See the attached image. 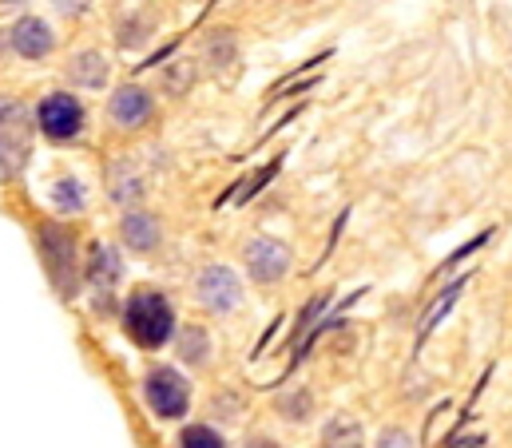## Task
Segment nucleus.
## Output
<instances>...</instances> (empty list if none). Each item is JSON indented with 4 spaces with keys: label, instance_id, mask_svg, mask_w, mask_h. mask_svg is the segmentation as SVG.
Listing matches in <instances>:
<instances>
[{
    "label": "nucleus",
    "instance_id": "f257e3e1",
    "mask_svg": "<svg viewBox=\"0 0 512 448\" xmlns=\"http://www.w3.org/2000/svg\"><path fill=\"white\" fill-rule=\"evenodd\" d=\"M36 254H40V266H44L56 298L72 302L84 286V262H80L76 234L64 223H40L36 226Z\"/></svg>",
    "mask_w": 512,
    "mask_h": 448
},
{
    "label": "nucleus",
    "instance_id": "f03ea898",
    "mask_svg": "<svg viewBox=\"0 0 512 448\" xmlns=\"http://www.w3.org/2000/svg\"><path fill=\"white\" fill-rule=\"evenodd\" d=\"M120 322H124V334H128L131 345L139 349H163L171 345L175 337V306L167 294L151 290V286H139L131 290L128 302L120 306Z\"/></svg>",
    "mask_w": 512,
    "mask_h": 448
},
{
    "label": "nucleus",
    "instance_id": "7ed1b4c3",
    "mask_svg": "<svg viewBox=\"0 0 512 448\" xmlns=\"http://www.w3.org/2000/svg\"><path fill=\"white\" fill-rule=\"evenodd\" d=\"M143 401L159 421H183L191 409V381L175 365H151L143 373Z\"/></svg>",
    "mask_w": 512,
    "mask_h": 448
},
{
    "label": "nucleus",
    "instance_id": "20e7f679",
    "mask_svg": "<svg viewBox=\"0 0 512 448\" xmlns=\"http://www.w3.org/2000/svg\"><path fill=\"white\" fill-rule=\"evenodd\" d=\"M84 123H88V112H84V104L72 92H52L36 108V127H40V135L48 143H72V139H80Z\"/></svg>",
    "mask_w": 512,
    "mask_h": 448
},
{
    "label": "nucleus",
    "instance_id": "39448f33",
    "mask_svg": "<svg viewBox=\"0 0 512 448\" xmlns=\"http://www.w3.org/2000/svg\"><path fill=\"white\" fill-rule=\"evenodd\" d=\"M195 294H199L203 310H211V314H219V318L231 314V310H239V302H243V286H239L235 270H227V266H219V262H211V266L199 270Z\"/></svg>",
    "mask_w": 512,
    "mask_h": 448
},
{
    "label": "nucleus",
    "instance_id": "423d86ee",
    "mask_svg": "<svg viewBox=\"0 0 512 448\" xmlns=\"http://www.w3.org/2000/svg\"><path fill=\"white\" fill-rule=\"evenodd\" d=\"M120 278H124V258H120V250H116L112 242H96V246L88 250L84 282L92 286V294H96L100 310H108V306H112V294H116Z\"/></svg>",
    "mask_w": 512,
    "mask_h": 448
},
{
    "label": "nucleus",
    "instance_id": "0eeeda50",
    "mask_svg": "<svg viewBox=\"0 0 512 448\" xmlns=\"http://www.w3.org/2000/svg\"><path fill=\"white\" fill-rule=\"evenodd\" d=\"M151 115H155V96H151L143 84H124V88H116L112 100H108V119H112V127H120V131H139Z\"/></svg>",
    "mask_w": 512,
    "mask_h": 448
},
{
    "label": "nucleus",
    "instance_id": "6e6552de",
    "mask_svg": "<svg viewBox=\"0 0 512 448\" xmlns=\"http://www.w3.org/2000/svg\"><path fill=\"white\" fill-rule=\"evenodd\" d=\"M8 48H12L20 60H48L52 48H56V32H52V24L40 20V16H20V20H12V28H8Z\"/></svg>",
    "mask_w": 512,
    "mask_h": 448
},
{
    "label": "nucleus",
    "instance_id": "1a4fd4ad",
    "mask_svg": "<svg viewBox=\"0 0 512 448\" xmlns=\"http://www.w3.org/2000/svg\"><path fill=\"white\" fill-rule=\"evenodd\" d=\"M243 262H247V274H251L255 282L270 286V282L286 278V270H290V250H286L282 242H274V238H251V242L243 246Z\"/></svg>",
    "mask_w": 512,
    "mask_h": 448
},
{
    "label": "nucleus",
    "instance_id": "9d476101",
    "mask_svg": "<svg viewBox=\"0 0 512 448\" xmlns=\"http://www.w3.org/2000/svg\"><path fill=\"white\" fill-rule=\"evenodd\" d=\"M108 76H112V68H108V56H104L100 48H80V52L68 60V68H64V80H68L72 88H84V92L108 88Z\"/></svg>",
    "mask_w": 512,
    "mask_h": 448
},
{
    "label": "nucleus",
    "instance_id": "9b49d317",
    "mask_svg": "<svg viewBox=\"0 0 512 448\" xmlns=\"http://www.w3.org/2000/svg\"><path fill=\"white\" fill-rule=\"evenodd\" d=\"M120 238H124V246L135 250V254H151L155 246H159V223H155V215H147V211H139V207H131L128 215L120 219Z\"/></svg>",
    "mask_w": 512,
    "mask_h": 448
},
{
    "label": "nucleus",
    "instance_id": "f8f14e48",
    "mask_svg": "<svg viewBox=\"0 0 512 448\" xmlns=\"http://www.w3.org/2000/svg\"><path fill=\"white\" fill-rule=\"evenodd\" d=\"M362 445H366V433H362V425H358L354 417H346V413L330 417L326 429H322V441H318V448H362Z\"/></svg>",
    "mask_w": 512,
    "mask_h": 448
},
{
    "label": "nucleus",
    "instance_id": "ddd939ff",
    "mask_svg": "<svg viewBox=\"0 0 512 448\" xmlns=\"http://www.w3.org/2000/svg\"><path fill=\"white\" fill-rule=\"evenodd\" d=\"M175 349H179V361H187V365L199 369V365L211 361V334L203 326H183L175 334Z\"/></svg>",
    "mask_w": 512,
    "mask_h": 448
},
{
    "label": "nucleus",
    "instance_id": "4468645a",
    "mask_svg": "<svg viewBox=\"0 0 512 448\" xmlns=\"http://www.w3.org/2000/svg\"><path fill=\"white\" fill-rule=\"evenodd\" d=\"M278 171H282V159H270V163H262L255 175L239 179V187H231V191L219 199V207H223V203H239V207H243V203H251L258 191H266V183H270Z\"/></svg>",
    "mask_w": 512,
    "mask_h": 448
},
{
    "label": "nucleus",
    "instance_id": "2eb2a0df",
    "mask_svg": "<svg viewBox=\"0 0 512 448\" xmlns=\"http://www.w3.org/2000/svg\"><path fill=\"white\" fill-rule=\"evenodd\" d=\"M108 195L128 211V207H135L143 199V179L135 171H128V163H116L112 175H108Z\"/></svg>",
    "mask_w": 512,
    "mask_h": 448
},
{
    "label": "nucleus",
    "instance_id": "dca6fc26",
    "mask_svg": "<svg viewBox=\"0 0 512 448\" xmlns=\"http://www.w3.org/2000/svg\"><path fill=\"white\" fill-rule=\"evenodd\" d=\"M235 56H239V40H235V32H211V36H207V44H203V60H207L211 72L231 68Z\"/></svg>",
    "mask_w": 512,
    "mask_h": 448
},
{
    "label": "nucleus",
    "instance_id": "f3484780",
    "mask_svg": "<svg viewBox=\"0 0 512 448\" xmlns=\"http://www.w3.org/2000/svg\"><path fill=\"white\" fill-rule=\"evenodd\" d=\"M465 282H469V274H461V278H457V282H453V286H449V290H445V294H441V298H437V302L429 306V314L421 318V334H417V345H421L425 337L433 334V326H437V322H441V318H445V314L453 310V302L461 298V290H465Z\"/></svg>",
    "mask_w": 512,
    "mask_h": 448
},
{
    "label": "nucleus",
    "instance_id": "a211bd4d",
    "mask_svg": "<svg viewBox=\"0 0 512 448\" xmlns=\"http://www.w3.org/2000/svg\"><path fill=\"white\" fill-rule=\"evenodd\" d=\"M151 32H155V24H151L147 12L120 16V24H116V40H120V48H139V44H147Z\"/></svg>",
    "mask_w": 512,
    "mask_h": 448
},
{
    "label": "nucleus",
    "instance_id": "6ab92c4d",
    "mask_svg": "<svg viewBox=\"0 0 512 448\" xmlns=\"http://www.w3.org/2000/svg\"><path fill=\"white\" fill-rule=\"evenodd\" d=\"M195 80H199V68H195L191 60H183V64L167 68L159 84H163V92H167V96H183V92H187V88H191Z\"/></svg>",
    "mask_w": 512,
    "mask_h": 448
},
{
    "label": "nucleus",
    "instance_id": "aec40b11",
    "mask_svg": "<svg viewBox=\"0 0 512 448\" xmlns=\"http://www.w3.org/2000/svg\"><path fill=\"white\" fill-rule=\"evenodd\" d=\"M52 203H56V211H64V215H76L80 207H84V191H80V183L68 175V179H56V187H52Z\"/></svg>",
    "mask_w": 512,
    "mask_h": 448
},
{
    "label": "nucleus",
    "instance_id": "412c9836",
    "mask_svg": "<svg viewBox=\"0 0 512 448\" xmlns=\"http://www.w3.org/2000/svg\"><path fill=\"white\" fill-rule=\"evenodd\" d=\"M175 448H227V441H223L211 425H187V429L179 433Z\"/></svg>",
    "mask_w": 512,
    "mask_h": 448
},
{
    "label": "nucleus",
    "instance_id": "4be33fe9",
    "mask_svg": "<svg viewBox=\"0 0 512 448\" xmlns=\"http://www.w3.org/2000/svg\"><path fill=\"white\" fill-rule=\"evenodd\" d=\"M278 413L290 417V421H302L310 413V393H294V397H282L278 401Z\"/></svg>",
    "mask_w": 512,
    "mask_h": 448
},
{
    "label": "nucleus",
    "instance_id": "5701e85b",
    "mask_svg": "<svg viewBox=\"0 0 512 448\" xmlns=\"http://www.w3.org/2000/svg\"><path fill=\"white\" fill-rule=\"evenodd\" d=\"M489 238H493V230H481V234H477V238H469V242H465V246H461V250H457V254H453V258H449V262H445V266H441V274H445V270H453V266H457V262H461V258H469V254H473V250H481V246H485V242H489Z\"/></svg>",
    "mask_w": 512,
    "mask_h": 448
},
{
    "label": "nucleus",
    "instance_id": "b1692460",
    "mask_svg": "<svg viewBox=\"0 0 512 448\" xmlns=\"http://www.w3.org/2000/svg\"><path fill=\"white\" fill-rule=\"evenodd\" d=\"M378 448H417V445H413V437L405 429H385L382 437H378Z\"/></svg>",
    "mask_w": 512,
    "mask_h": 448
},
{
    "label": "nucleus",
    "instance_id": "393cba45",
    "mask_svg": "<svg viewBox=\"0 0 512 448\" xmlns=\"http://www.w3.org/2000/svg\"><path fill=\"white\" fill-rule=\"evenodd\" d=\"M52 4H56V8L64 12V16H84L92 0H52Z\"/></svg>",
    "mask_w": 512,
    "mask_h": 448
},
{
    "label": "nucleus",
    "instance_id": "a878e982",
    "mask_svg": "<svg viewBox=\"0 0 512 448\" xmlns=\"http://www.w3.org/2000/svg\"><path fill=\"white\" fill-rule=\"evenodd\" d=\"M247 448H282V445L270 441V437H255V441H247Z\"/></svg>",
    "mask_w": 512,
    "mask_h": 448
},
{
    "label": "nucleus",
    "instance_id": "bb28decb",
    "mask_svg": "<svg viewBox=\"0 0 512 448\" xmlns=\"http://www.w3.org/2000/svg\"><path fill=\"white\" fill-rule=\"evenodd\" d=\"M16 4H24V0H0V8H16Z\"/></svg>",
    "mask_w": 512,
    "mask_h": 448
},
{
    "label": "nucleus",
    "instance_id": "cd10ccee",
    "mask_svg": "<svg viewBox=\"0 0 512 448\" xmlns=\"http://www.w3.org/2000/svg\"><path fill=\"white\" fill-rule=\"evenodd\" d=\"M4 48H8V32H0V56H4Z\"/></svg>",
    "mask_w": 512,
    "mask_h": 448
}]
</instances>
